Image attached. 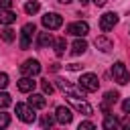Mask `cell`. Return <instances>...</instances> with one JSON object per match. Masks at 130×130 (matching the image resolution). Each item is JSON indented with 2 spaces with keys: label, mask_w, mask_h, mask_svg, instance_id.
Returning a JSON list of instances; mask_svg holds the SVG:
<instances>
[{
  "label": "cell",
  "mask_w": 130,
  "mask_h": 130,
  "mask_svg": "<svg viewBox=\"0 0 130 130\" xmlns=\"http://www.w3.org/2000/svg\"><path fill=\"white\" fill-rule=\"evenodd\" d=\"M108 0H93V4H98V6H104Z\"/></svg>",
  "instance_id": "1f68e13d"
},
{
  "label": "cell",
  "mask_w": 130,
  "mask_h": 130,
  "mask_svg": "<svg viewBox=\"0 0 130 130\" xmlns=\"http://www.w3.org/2000/svg\"><path fill=\"white\" fill-rule=\"evenodd\" d=\"M112 77H114V81L120 83V85H126V83H128L130 73H128V69H126V65H124L122 61H118V63L112 65Z\"/></svg>",
  "instance_id": "6da1fadb"
},
{
  "label": "cell",
  "mask_w": 130,
  "mask_h": 130,
  "mask_svg": "<svg viewBox=\"0 0 130 130\" xmlns=\"http://www.w3.org/2000/svg\"><path fill=\"white\" fill-rule=\"evenodd\" d=\"M12 104V100H10V95L6 93V91H0V110H4V108H8Z\"/></svg>",
  "instance_id": "7402d4cb"
},
{
  "label": "cell",
  "mask_w": 130,
  "mask_h": 130,
  "mask_svg": "<svg viewBox=\"0 0 130 130\" xmlns=\"http://www.w3.org/2000/svg\"><path fill=\"white\" fill-rule=\"evenodd\" d=\"M116 24H118V14H116V12H106V14H102V18H100V28H102L104 32L112 30Z\"/></svg>",
  "instance_id": "52a82bcc"
},
{
  "label": "cell",
  "mask_w": 130,
  "mask_h": 130,
  "mask_svg": "<svg viewBox=\"0 0 130 130\" xmlns=\"http://www.w3.org/2000/svg\"><path fill=\"white\" fill-rule=\"evenodd\" d=\"M14 37H16V35H14V30H12V28H8V26H6V28L2 30V41H4V43H12V41H14Z\"/></svg>",
  "instance_id": "44dd1931"
},
{
  "label": "cell",
  "mask_w": 130,
  "mask_h": 130,
  "mask_svg": "<svg viewBox=\"0 0 130 130\" xmlns=\"http://www.w3.org/2000/svg\"><path fill=\"white\" fill-rule=\"evenodd\" d=\"M41 87H43V91H45V93H49V95L55 91V87H53V83H51L49 79H43V81H41Z\"/></svg>",
  "instance_id": "603a6c76"
},
{
  "label": "cell",
  "mask_w": 130,
  "mask_h": 130,
  "mask_svg": "<svg viewBox=\"0 0 130 130\" xmlns=\"http://www.w3.org/2000/svg\"><path fill=\"white\" fill-rule=\"evenodd\" d=\"M122 110H124V114H130V98L122 102Z\"/></svg>",
  "instance_id": "83f0119b"
},
{
  "label": "cell",
  "mask_w": 130,
  "mask_h": 130,
  "mask_svg": "<svg viewBox=\"0 0 130 130\" xmlns=\"http://www.w3.org/2000/svg\"><path fill=\"white\" fill-rule=\"evenodd\" d=\"M102 126H104L106 130H112V128H118V126H120V122H118L112 114H106V120H104V124H102Z\"/></svg>",
  "instance_id": "ac0fdd59"
},
{
  "label": "cell",
  "mask_w": 130,
  "mask_h": 130,
  "mask_svg": "<svg viewBox=\"0 0 130 130\" xmlns=\"http://www.w3.org/2000/svg\"><path fill=\"white\" fill-rule=\"evenodd\" d=\"M69 102H71V106H73V108H75L77 112H81V114H85V116L93 114V108H91V106H89V104H87V102H85L83 98L79 100L77 95H69Z\"/></svg>",
  "instance_id": "9c48e42d"
},
{
  "label": "cell",
  "mask_w": 130,
  "mask_h": 130,
  "mask_svg": "<svg viewBox=\"0 0 130 130\" xmlns=\"http://www.w3.org/2000/svg\"><path fill=\"white\" fill-rule=\"evenodd\" d=\"M91 128H95L93 122H81L79 124V130H91Z\"/></svg>",
  "instance_id": "4316f807"
},
{
  "label": "cell",
  "mask_w": 130,
  "mask_h": 130,
  "mask_svg": "<svg viewBox=\"0 0 130 130\" xmlns=\"http://www.w3.org/2000/svg\"><path fill=\"white\" fill-rule=\"evenodd\" d=\"M16 20V14L10 10V8H0V24H12Z\"/></svg>",
  "instance_id": "2e32d148"
},
{
  "label": "cell",
  "mask_w": 130,
  "mask_h": 130,
  "mask_svg": "<svg viewBox=\"0 0 130 130\" xmlns=\"http://www.w3.org/2000/svg\"><path fill=\"white\" fill-rule=\"evenodd\" d=\"M55 53H57V57H61L63 53H65V47H67V43H65V39H57L55 43Z\"/></svg>",
  "instance_id": "ffe728a7"
},
{
  "label": "cell",
  "mask_w": 130,
  "mask_h": 130,
  "mask_svg": "<svg viewBox=\"0 0 130 130\" xmlns=\"http://www.w3.org/2000/svg\"><path fill=\"white\" fill-rule=\"evenodd\" d=\"M12 6V0H0V8H10Z\"/></svg>",
  "instance_id": "f546056e"
},
{
  "label": "cell",
  "mask_w": 130,
  "mask_h": 130,
  "mask_svg": "<svg viewBox=\"0 0 130 130\" xmlns=\"http://www.w3.org/2000/svg\"><path fill=\"white\" fill-rule=\"evenodd\" d=\"M35 83H37V81H32V77L24 75L22 79H18V83H16V85H18V89H20L22 93H30V91L35 89Z\"/></svg>",
  "instance_id": "5bb4252c"
},
{
  "label": "cell",
  "mask_w": 130,
  "mask_h": 130,
  "mask_svg": "<svg viewBox=\"0 0 130 130\" xmlns=\"http://www.w3.org/2000/svg\"><path fill=\"white\" fill-rule=\"evenodd\" d=\"M79 87H81L83 91H98V87H100L98 75H95V73H83V75L79 77Z\"/></svg>",
  "instance_id": "7a4b0ae2"
},
{
  "label": "cell",
  "mask_w": 130,
  "mask_h": 130,
  "mask_svg": "<svg viewBox=\"0 0 130 130\" xmlns=\"http://www.w3.org/2000/svg\"><path fill=\"white\" fill-rule=\"evenodd\" d=\"M120 126H126V128H130V120H128V118H124V120L120 122Z\"/></svg>",
  "instance_id": "4dcf8cb0"
},
{
  "label": "cell",
  "mask_w": 130,
  "mask_h": 130,
  "mask_svg": "<svg viewBox=\"0 0 130 130\" xmlns=\"http://www.w3.org/2000/svg\"><path fill=\"white\" fill-rule=\"evenodd\" d=\"M118 98H120V95H118L116 91H108V93L104 95V102L100 104V108H102V112H104V114H110V110H112L110 106H114V104L118 102Z\"/></svg>",
  "instance_id": "8fae6325"
},
{
  "label": "cell",
  "mask_w": 130,
  "mask_h": 130,
  "mask_svg": "<svg viewBox=\"0 0 130 130\" xmlns=\"http://www.w3.org/2000/svg\"><path fill=\"white\" fill-rule=\"evenodd\" d=\"M53 43H55V39H53L51 32H39V37H37V47H39V49H47V47H51Z\"/></svg>",
  "instance_id": "4fadbf2b"
},
{
  "label": "cell",
  "mask_w": 130,
  "mask_h": 130,
  "mask_svg": "<svg viewBox=\"0 0 130 130\" xmlns=\"http://www.w3.org/2000/svg\"><path fill=\"white\" fill-rule=\"evenodd\" d=\"M55 120H57L55 116H51V114H47V116H45V118L41 120V124H43V126H53V124H55Z\"/></svg>",
  "instance_id": "cb8c5ba5"
},
{
  "label": "cell",
  "mask_w": 130,
  "mask_h": 130,
  "mask_svg": "<svg viewBox=\"0 0 130 130\" xmlns=\"http://www.w3.org/2000/svg\"><path fill=\"white\" fill-rule=\"evenodd\" d=\"M39 8H41V6H39V2H37V0H30V2H26V4H24V12H26V14H37V12H39Z\"/></svg>",
  "instance_id": "d6986e66"
},
{
  "label": "cell",
  "mask_w": 130,
  "mask_h": 130,
  "mask_svg": "<svg viewBox=\"0 0 130 130\" xmlns=\"http://www.w3.org/2000/svg\"><path fill=\"white\" fill-rule=\"evenodd\" d=\"M61 24H63V16L57 14V12H47V14L43 16V26H45L47 30H55V28H59Z\"/></svg>",
  "instance_id": "277c9868"
},
{
  "label": "cell",
  "mask_w": 130,
  "mask_h": 130,
  "mask_svg": "<svg viewBox=\"0 0 130 130\" xmlns=\"http://www.w3.org/2000/svg\"><path fill=\"white\" fill-rule=\"evenodd\" d=\"M95 47H98L102 53H110V51L114 49V43H112L108 37H104V35H102V37H98V39H95Z\"/></svg>",
  "instance_id": "9a60e30c"
},
{
  "label": "cell",
  "mask_w": 130,
  "mask_h": 130,
  "mask_svg": "<svg viewBox=\"0 0 130 130\" xmlns=\"http://www.w3.org/2000/svg\"><path fill=\"white\" fill-rule=\"evenodd\" d=\"M28 104H30V106H32L35 110H43V108L47 106V98H45L43 93H32V91H30Z\"/></svg>",
  "instance_id": "7c38bea8"
},
{
  "label": "cell",
  "mask_w": 130,
  "mask_h": 130,
  "mask_svg": "<svg viewBox=\"0 0 130 130\" xmlns=\"http://www.w3.org/2000/svg\"><path fill=\"white\" fill-rule=\"evenodd\" d=\"M35 24L32 22H26L22 28H20V49H28L30 47V39H32V32H35Z\"/></svg>",
  "instance_id": "8992f818"
},
{
  "label": "cell",
  "mask_w": 130,
  "mask_h": 130,
  "mask_svg": "<svg viewBox=\"0 0 130 130\" xmlns=\"http://www.w3.org/2000/svg\"><path fill=\"white\" fill-rule=\"evenodd\" d=\"M20 73L22 75H28V77H35L41 73V63L37 59H26L22 65H20Z\"/></svg>",
  "instance_id": "5b68a950"
},
{
  "label": "cell",
  "mask_w": 130,
  "mask_h": 130,
  "mask_svg": "<svg viewBox=\"0 0 130 130\" xmlns=\"http://www.w3.org/2000/svg\"><path fill=\"white\" fill-rule=\"evenodd\" d=\"M6 85H8V75H6V73H2V71H0V89H4V87H6Z\"/></svg>",
  "instance_id": "484cf974"
},
{
  "label": "cell",
  "mask_w": 130,
  "mask_h": 130,
  "mask_svg": "<svg viewBox=\"0 0 130 130\" xmlns=\"http://www.w3.org/2000/svg\"><path fill=\"white\" fill-rule=\"evenodd\" d=\"M55 118H57L59 124H69V122L73 120V114H71V110H69L67 106H59V108L55 110Z\"/></svg>",
  "instance_id": "30bf717a"
},
{
  "label": "cell",
  "mask_w": 130,
  "mask_h": 130,
  "mask_svg": "<svg viewBox=\"0 0 130 130\" xmlns=\"http://www.w3.org/2000/svg\"><path fill=\"white\" fill-rule=\"evenodd\" d=\"M79 2H81V4H87V2H89V0H79Z\"/></svg>",
  "instance_id": "836d02e7"
},
{
  "label": "cell",
  "mask_w": 130,
  "mask_h": 130,
  "mask_svg": "<svg viewBox=\"0 0 130 130\" xmlns=\"http://www.w3.org/2000/svg\"><path fill=\"white\" fill-rule=\"evenodd\" d=\"M85 49H87V43H85L83 39H77V41H73V45H71V53H73V55H81V53H85Z\"/></svg>",
  "instance_id": "e0dca14e"
},
{
  "label": "cell",
  "mask_w": 130,
  "mask_h": 130,
  "mask_svg": "<svg viewBox=\"0 0 130 130\" xmlns=\"http://www.w3.org/2000/svg\"><path fill=\"white\" fill-rule=\"evenodd\" d=\"M8 124H10V116L4 114V112H0V128H6Z\"/></svg>",
  "instance_id": "d4e9b609"
},
{
  "label": "cell",
  "mask_w": 130,
  "mask_h": 130,
  "mask_svg": "<svg viewBox=\"0 0 130 130\" xmlns=\"http://www.w3.org/2000/svg\"><path fill=\"white\" fill-rule=\"evenodd\" d=\"M57 2H61V4H69V2H73V0H57Z\"/></svg>",
  "instance_id": "d6a6232c"
},
{
  "label": "cell",
  "mask_w": 130,
  "mask_h": 130,
  "mask_svg": "<svg viewBox=\"0 0 130 130\" xmlns=\"http://www.w3.org/2000/svg\"><path fill=\"white\" fill-rule=\"evenodd\" d=\"M16 116H18L22 122H26V124H30V122L37 120L35 108H32L30 104H16Z\"/></svg>",
  "instance_id": "3957f363"
},
{
  "label": "cell",
  "mask_w": 130,
  "mask_h": 130,
  "mask_svg": "<svg viewBox=\"0 0 130 130\" xmlns=\"http://www.w3.org/2000/svg\"><path fill=\"white\" fill-rule=\"evenodd\" d=\"M83 65H79V63H71V65H67V69H71V71H79Z\"/></svg>",
  "instance_id": "f1b7e54d"
},
{
  "label": "cell",
  "mask_w": 130,
  "mask_h": 130,
  "mask_svg": "<svg viewBox=\"0 0 130 130\" xmlns=\"http://www.w3.org/2000/svg\"><path fill=\"white\" fill-rule=\"evenodd\" d=\"M67 32H69V35H73V37H85V35L89 32V24H87V22H83V20L71 22V24L67 26Z\"/></svg>",
  "instance_id": "ba28073f"
}]
</instances>
